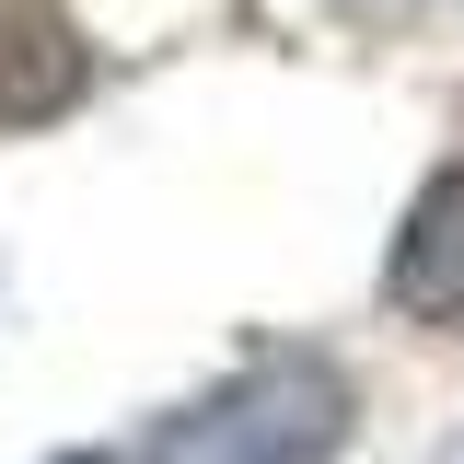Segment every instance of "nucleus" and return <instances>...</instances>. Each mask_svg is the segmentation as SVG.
Listing matches in <instances>:
<instances>
[{
	"label": "nucleus",
	"mask_w": 464,
	"mask_h": 464,
	"mask_svg": "<svg viewBox=\"0 0 464 464\" xmlns=\"http://www.w3.org/2000/svg\"><path fill=\"white\" fill-rule=\"evenodd\" d=\"M337 441H348L337 360L279 348V360L232 372L209 406H186L163 441H151V464H337Z\"/></svg>",
	"instance_id": "obj_1"
},
{
	"label": "nucleus",
	"mask_w": 464,
	"mask_h": 464,
	"mask_svg": "<svg viewBox=\"0 0 464 464\" xmlns=\"http://www.w3.org/2000/svg\"><path fill=\"white\" fill-rule=\"evenodd\" d=\"M93 93V47L58 0H0V128H47Z\"/></svg>",
	"instance_id": "obj_2"
},
{
	"label": "nucleus",
	"mask_w": 464,
	"mask_h": 464,
	"mask_svg": "<svg viewBox=\"0 0 464 464\" xmlns=\"http://www.w3.org/2000/svg\"><path fill=\"white\" fill-rule=\"evenodd\" d=\"M383 302L406 325H464V163H441L383 256Z\"/></svg>",
	"instance_id": "obj_3"
},
{
	"label": "nucleus",
	"mask_w": 464,
	"mask_h": 464,
	"mask_svg": "<svg viewBox=\"0 0 464 464\" xmlns=\"http://www.w3.org/2000/svg\"><path fill=\"white\" fill-rule=\"evenodd\" d=\"M58 464H116V453H58Z\"/></svg>",
	"instance_id": "obj_4"
}]
</instances>
